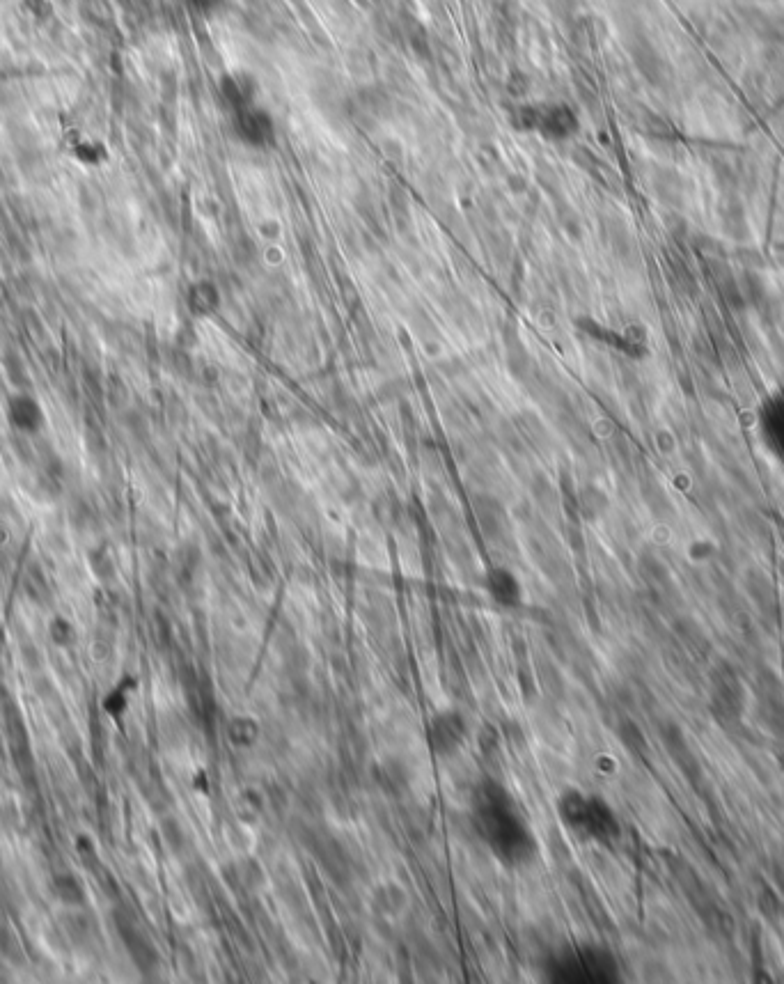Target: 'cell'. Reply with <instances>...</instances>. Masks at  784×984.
<instances>
[{
  "mask_svg": "<svg viewBox=\"0 0 784 984\" xmlns=\"http://www.w3.org/2000/svg\"><path fill=\"white\" fill-rule=\"evenodd\" d=\"M53 893H56V897L65 907H83L85 897H88L83 884L72 872H58L53 877Z\"/></svg>",
  "mask_w": 784,
  "mask_h": 984,
  "instance_id": "30bf717a",
  "label": "cell"
},
{
  "mask_svg": "<svg viewBox=\"0 0 784 984\" xmlns=\"http://www.w3.org/2000/svg\"><path fill=\"white\" fill-rule=\"evenodd\" d=\"M3 416L7 427L23 439H33L46 427V409L33 390H17L5 400Z\"/></svg>",
  "mask_w": 784,
  "mask_h": 984,
  "instance_id": "3957f363",
  "label": "cell"
},
{
  "mask_svg": "<svg viewBox=\"0 0 784 984\" xmlns=\"http://www.w3.org/2000/svg\"><path fill=\"white\" fill-rule=\"evenodd\" d=\"M88 560H90V567H92V572H94V576H97V579H111L113 562L104 551H99V549L92 551Z\"/></svg>",
  "mask_w": 784,
  "mask_h": 984,
  "instance_id": "ac0fdd59",
  "label": "cell"
},
{
  "mask_svg": "<svg viewBox=\"0 0 784 984\" xmlns=\"http://www.w3.org/2000/svg\"><path fill=\"white\" fill-rule=\"evenodd\" d=\"M464 737H466V723L457 712L438 714L429 725L431 746H434V751L443 755H450L457 751Z\"/></svg>",
  "mask_w": 784,
  "mask_h": 984,
  "instance_id": "8992f818",
  "label": "cell"
},
{
  "mask_svg": "<svg viewBox=\"0 0 784 984\" xmlns=\"http://www.w3.org/2000/svg\"><path fill=\"white\" fill-rule=\"evenodd\" d=\"M21 10L26 12L35 23H39V26H44V23H49L53 17H56V5H53V0H21Z\"/></svg>",
  "mask_w": 784,
  "mask_h": 984,
  "instance_id": "7c38bea8",
  "label": "cell"
},
{
  "mask_svg": "<svg viewBox=\"0 0 784 984\" xmlns=\"http://www.w3.org/2000/svg\"><path fill=\"white\" fill-rule=\"evenodd\" d=\"M232 124H234V134L241 140L243 145L255 147V150H266L276 143V122L269 115V111H264L257 104H250L241 111L232 113Z\"/></svg>",
  "mask_w": 784,
  "mask_h": 984,
  "instance_id": "277c9868",
  "label": "cell"
},
{
  "mask_svg": "<svg viewBox=\"0 0 784 984\" xmlns=\"http://www.w3.org/2000/svg\"><path fill=\"white\" fill-rule=\"evenodd\" d=\"M62 927H65V934L69 943L74 946H88V943L97 936V925L92 923V918L83 916V913H72V916H65L62 920Z\"/></svg>",
  "mask_w": 784,
  "mask_h": 984,
  "instance_id": "8fae6325",
  "label": "cell"
},
{
  "mask_svg": "<svg viewBox=\"0 0 784 984\" xmlns=\"http://www.w3.org/2000/svg\"><path fill=\"white\" fill-rule=\"evenodd\" d=\"M19 656H21V661H23V666L26 668H39L42 666V652L37 650L35 645H21V650H19Z\"/></svg>",
  "mask_w": 784,
  "mask_h": 984,
  "instance_id": "ffe728a7",
  "label": "cell"
},
{
  "mask_svg": "<svg viewBox=\"0 0 784 984\" xmlns=\"http://www.w3.org/2000/svg\"><path fill=\"white\" fill-rule=\"evenodd\" d=\"M161 833H163V840L168 842L170 849H175V851L184 849L186 833H184L182 826H179L177 819H166V822L161 824Z\"/></svg>",
  "mask_w": 784,
  "mask_h": 984,
  "instance_id": "e0dca14e",
  "label": "cell"
},
{
  "mask_svg": "<svg viewBox=\"0 0 784 984\" xmlns=\"http://www.w3.org/2000/svg\"><path fill=\"white\" fill-rule=\"evenodd\" d=\"M188 5H191L193 10L198 12V14H205V17H211V14H216V12L223 10V7L227 5V0H188Z\"/></svg>",
  "mask_w": 784,
  "mask_h": 984,
  "instance_id": "d6986e66",
  "label": "cell"
},
{
  "mask_svg": "<svg viewBox=\"0 0 784 984\" xmlns=\"http://www.w3.org/2000/svg\"><path fill=\"white\" fill-rule=\"evenodd\" d=\"M221 99L230 113H237L241 108L255 104V81L248 74H225L218 85Z\"/></svg>",
  "mask_w": 784,
  "mask_h": 984,
  "instance_id": "52a82bcc",
  "label": "cell"
},
{
  "mask_svg": "<svg viewBox=\"0 0 784 984\" xmlns=\"http://www.w3.org/2000/svg\"><path fill=\"white\" fill-rule=\"evenodd\" d=\"M230 737L234 744H239V746H246V744H253L255 737H257V725L250 721V718H234V721L230 723Z\"/></svg>",
  "mask_w": 784,
  "mask_h": 984,
  "instance_id": "9a60e30c",
  "label": "cell"
},
{
  "mask_svg": "<svg viewBox=\"0 0 784 984\" xmlns=\"http://www.w3.org/2000/svg\"><path fill=\"white\" fill-rule=\"evenodd\" d=\"M49 638L58 647H72L76 643L74 624L65 618H53L49 624Z\"/></svg>",
  "mask_w": 784,
  "mask_h": 984,
  "instance_id": "4fadbf2b",
  "label": "cell"
},
{
  "mask_svg": "<svg viewBox=\"0 0 784 984\" xmlns=\"http://www.w3.org/2000/svg\"><path fill=\"white\" fill-rule=\"evenodd\" d=\"M76 851H78V858H81L85 868L92 870V872H101L99 854H97V849H94L92 840L88 838V835H78V838H76Z\"/></svg>",
  "mask_w": 784,
  "mask_h": 984,
  "instance_id": "2e32d148",
  "label": "cell"
},
{
  "mask_svg": "<svg viewBox=\"0 0 784 984\" xmlns=\"http://www.w3.org/2000/svg\"><path fill=\"white\" fill-rule=\"evenodd\" d=\"M516 127L537 131L548 140H569L578 131V115L567 104H530L516 108Z\"/></svg>",
  "mask_w": 784,
  "mask_h": 984,
  "instance_id": "7a4b0ae2",
  "label": "cell"
},
{
  "mask_svg": "<svg viewBox=\"0 0 784 984\" xmlns=\"http://www.w3.org/2000/svg\"><path fill=\"white\" fill-rule=\"evenodd\" d=\"M486 590L503 606H516L521 601V583L505 567H496L486 574Z\"/></svg>",
  "mask_w": 784,
  "mask_h": 984,
  "instance_id": "9c48e42d",
  "label": "cell"
},
{
  "mask_svg": "<svg viewBox=\"0 0 784 984\" xmlns=\"http://www.w3.org/2000/svg\"><path fill=\"white\" fill-rule=\"evenodd\" d=\"M376 895H379V907L386 913H399L406 904L404 890L395 884H388V886L379 888V893Z\"/></svg>",
  "mask_w": 784,
  "mask_h": 984,
  "instance_id": "5bb4252c",
  "label": "cell"
},
{
  "mask_svg": "<svg viewBox=\"0 0 784 984\" xmlns=\"http://www.w3.org/2000/svg\"><path fill=\"white\" fill-rule=\"evenodd\" d=\"M221 303H223V294L218 290L214 280L209 278L193 280L184 292V306L193 319L214 317L216 312L221 310Z\"/></svg>",
  "mask_w": 784,
  "mask_h": 984,
  "instance_id": "5b68a950",
  "label": "cell"
},
{
  "mask_svg": "<svg viewBox=\"0 0 784 984\" xmlns=\"http://www.w3.org/2000/svg\"><path fill=\"white\" fill-rule=\"evenodd\" d=\"M500 799H503L500 790L496 796L491 792H484V803L477 808V819H480V826L493 849L500 851V856L505 854L523 858V849L530 847L525 845V831L519 819L514 817V812L500 806Z\"/></svg>",
  "mask_w": 784,
  "mask_h": 984,
  "instance_id": "6da1fadb",
  "label": "cell"
},
{
  "mask_svg": "<svg viewBox=\"0 0 784 984\" xmlns=\"http://www.w3.org/2000/svg\"><path fill=\"white\" fill-rule=\"evenodd\" d=\"M104 707H106V712H108V714L120 716V714H122V709L127 707V698H124V693L115 691L113 695H108L106 702H104Z\"/></svg>",
  "mask_w": 784,
  "mask_h": 984,
  "instance_id": "44dd1931",
  "label": "cell"
},
{
  "mask_svg": "<svg viewBox=\"0 0 784 984\" xmlns=\"http://www.w3.org/2000/svg\"><path fill=\"white\" fill-rule=\"evenodd\" d=\"M69 156L83 168H101L111 159V152L97 136H76L69 143Z\"/></svg>",
  "mask_w": 784,
  "mask_h": 984,
  "instance_id": "ba28073f",
  "label": "cell"
}]
</instances>
